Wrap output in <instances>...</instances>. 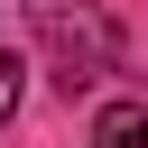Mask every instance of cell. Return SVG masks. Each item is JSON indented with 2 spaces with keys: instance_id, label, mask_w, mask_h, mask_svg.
<instances>
[{
  "instance_id": "cell-1",
  "label": "cell",
  "mask_w": 148,
  "mask_h": 148,
  "mask_svg": "<svg viewBox=\"0 0 148 148\" xmlns=\"http://www.w3.org/2000/svg\"><path fill=\"white\" fill-rule=\"evenodd\" d=\"M28 28H37V46L56 56V83H65V92L102 83L111 56H120V28H111L92 0H28Z\"/></svg>"
},
{
  "instance_id": "cell-2",
  "label": "cell",
  "mask_w": 148,
  "mask_h": 148,
  "mask_svg": "<svg viewBox=\"0 0 148 148\" xmlns=\"http://www.w3.org/2000/svg\"><path fill=\"white\" fill-rule=\"evenodd\" d=\"M92 148H148V102H102Z\"/></svg>"
},
{
  "instance_id": "cell-3",
  "label": "cell",
  "mask_w": 148,
  "mask_h": 148,
  "mask_svg": "<svg viewBox=\"0 0 148 148\" xmlns=\"http://www.w3.org/2000/svg\"><path fill=\"white\" fill-rule=\"evenodd\" d=\"M18 74H28V65H18V56H9V46H0V120H9V111H18Z\"/></svg>"
}]
</instances>
